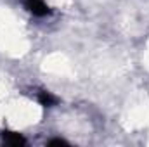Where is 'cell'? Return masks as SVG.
<instances>
[{
    "instance_id": "cell-1",
    "label": "cell",
    "mask_w": 149,
    "mask_h": 147,
    "mask_svg": "<svg viewBox=\"0 0 149 147\" xmlns=\"http://www.w3.org/2000/svg\"><path fill=\"white\" fill-rule=\"evenodd\" d=\"M24 5L26 9L33 14V16H47L50 10L49 7L42 2V0H24Z\"/></svg>"
},
{
    "instance_id": "cell-2",
    "label": "cell",
    "mask_w": 149,
    "mask_h": 147,
    "mask_svg": "<svg viewBox=\"0 0 149 147\" xmlns=\"http://www.w3.org/2000/svg\"><path fill=\"white\" fill-rule=\"evenodd\" d=\"M2 137H3V142L9 144V146H23V144H26V140L16 132H3Z\"/></svg>"
},
{
    "instance_id": "cell-3",
    "label": "cell",
    "mask_w": 149,
    "mask_h": 147,
    "mask_svg": "<svg viewBox=\"0 0 149 147\" xmlns=\"http://www.w3.org/2000/svg\"><path fill=\"white\" fill-rule=\"evenodd\" d=\"M38 102H40L42 106L49 107V106H54V104L57 102V99H56L54 95H50L49 92H40V94H38Z\"/></svg>"
},
{
    "instance_id": "cell-4",
    "label": "cell",
    "mask_w": 149,
    "mask_h": 147,
    "mask_svg": "<svg viewBox=\"0 0 149 147\" xmlns=\"http://www.w3.org/2000/svg\"><path fill=\"white\" fill-rule=\"evenodd\" d=\"M61 144H66L63 139H56V140H50V146H61Z\"/></svg>"
}]
</instances>
